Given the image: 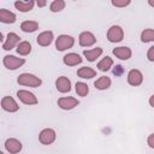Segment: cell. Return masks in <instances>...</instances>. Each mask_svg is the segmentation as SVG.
<instances>
[{"label": "cell", "mask_w": 154, "mask_h": 154, "mask_svg": "<svg viewBox=\"0 0 154 154\" xmlns=\"http://www.w3.org/2000/svg\"><path fill=\"white\" fill-rule=\"evenodd\" d=\"M17 82L20 85H25V87H31V88H37L42 84L41 78H38L37 76L32 75V73H22L18 76Z\"/></svg>", "instance_id": "1"}, {"label": "cell", "mask_w": 154, "mask_h": 154, "mask_svg": "<svg viewBox=\"0 0 154 154\" xmlns=\"http://www.w3.org/2000/svg\"><path fill=\"white\" fill-rule=\"evenodd\" d=\"M75 45V38L70 35H60L55 40V48L58 51H66L69 48H72Z\"/></svg>", "instance_id": "2"}, {"label": "cell", "mask_w": 154, "mask_h": 154, "mask_svg": "<svg viewBox=\"0 0 154 154\" xmlns=\"http://www.w3.org/2000/svg\"><path fill=\"white\" fill-rule=\"evenodd\" d=\"M124 38V30L119 25H112L107 31V40L112 43L120 42Z\"/></svg>", "instance_id": "3"}, {"label": "cell", "mask_w": 154, "mask_h": 154, "mask_svg": "<svg viewBox=\"0 0 154 154\" xmlns=\"http://www.w3.org/2000/svg\"><path fill=\"white\" fill-rule=\"evenodd\" d=\"M2 63L5 67L8 70H17L25 63V60L23 58H17L14 55H5L2 59Z\"/></svg>", "instance_id": "4"}, {"label": "cell", "mask_w": 154, "mask_h": 154, "mask_svg": "<svg viewBox=\"0 0 154 154\" xmlns=\"http://www.w3.org/2000/svg\"><path fill=\"white\" fill-rule=\"evenodd\" d=\"M55 138H57V134H55V131H54L53 129H51V128L43 129V130L40 132V135H38V141H40L42 144H45V146L52 144V143L55 141Z\"/></svg>", "instance_id": "5"}, {"label": "cell", "mask_w": 154, "mask_h": 154, "mask_svg": "<svg viewBox=\"0 0 154 154\" xmlns=\"http://www.w3.org/2000/svg\"><path fill=\"white\" fill-rule=\"evenodd\" d=\"M143 82V75L140 70L137 69H132L129 71L128 73V83L132 87H138L141 85Z\"/></svg>", "instance_id": "6"}, {"label": "cell", "mask_w": 154, "mask_h": 154, "mask_svg": "<svg viewBox=\"0 0 154 154\" xmlns=\"http://www.w3.org/2000/svg\"><path fill=\"white\" fill-rule=\"evenodd\" d=\"M78 103H79V101L72 96H63L58 100V106L61 109H66V111L75 108L76 106H78Z\"/></svg>", "instance_id": "7"}, {"label": "cell", "mask_w": 154, "mask_h": 154, "mask_svg": "<svg viewBox=\"0 0 154 154\" xmlns=\"http://www.w3.org/2000/svg\"><path fill=\"white\" fill-rule=\"evenodd\" d=\"M17 96L25 105H36L38 102L37 97L32 93H30L29 90H18L17 91Z\"/></svg>", "instance_id": "8"}, {"label": "cell", "mask_w": 154, "mask_h": 154, "mask_svg": "<svg viewBox=\"0 0 154 154\" xmlns=\"http://www.w3.org/2000/svg\"><path fill=\"white\" fill-rule=\"evenodd\" d=\"M1 107L4 111L6 112H17L19 109V106L18 103L16 102V100L11 96H4L1 99Z\"/></svg>", "instance_id": "9"}, {"label": "cell", "mask_w": 154, "mask_h": 154, "mask_svg": "<svg viewBox=\"0 0 154 154\" xmlns=\"http://www.w3.org/2000/svg\"><path fill=\"white\" fill-rule=\"evenodd\" d=\"M19 40H20V37L16 32H8L7 37H6V41L2 45V48L5 51H11V49H13L14 47H17L20 43Z\"/></svg>", "instance_id": "10"}, {"label": "cell", "mask_w": 154, "mask_h": 154, "mask_svg": "<svg viewBox=\"0 0 154 154\" xmlns=\"http://www.w3.org/2000/svg\"><path fill=\"white\" fill-rule=\"evenodd\" d=\"M78 41H79V45L82 47H90L96 42V37L90 31H83L79 34Z\"/></svg>", "instance_id": "11"}, {"label": "cell", "mask_w": 154, "mask_h": 154, "mask_svg": "<svg viewBox=\"0 0 154 154\" xmlns=\"http://www.w3.org/2000/svg\"><path fill=\"white\" fill-rule=\"evenodd\" d=\"M5 149L11 154H17L22 150V143L17 138H7L5 141Z\"/></svg>", "instance_id": "12"}, {"label": "cell", "mask_w": 154, "mask_h": 154, "mask_svg": "<svg viewBox=\"0 0 154 154\" xmlns=\"http://www.w3.org/2000/svg\"><path fill=\"white\" fill-rule=\"evenodd\" d=\"M55 87L60 93H69L71 90V81L65 76H60L55 81Z\"/></svg>", "instance_id": "13"}, {"label": "cell", "mask_w": 154, "mask_h": 154, "mask_svg": "<svg viewBox=\"0 0 154 154\" xmlns=\"http://www.w3.org/2000/svg\"><path fill=\"white\" fill-rule=\"evenodd\" d=\"M53 38H54L53 31L47 30V31L41 32V34L37 36V43H38L40 46H42V47H46V46H49V45L53 42Z\"/></svg>", "instance_id": "14"}, {"label": "cell", "mask_w": 154, "mask_h": 154, "mask_svg": "<svg viewBox=\"0 0 154 154\" xmlns=\"http://www.w3.org/2000/svg\"><path fill=\"white\" fill-rule=\"evenodd\" d=\"M113 54L118 58V59H120V60H128V59H130L131 58V49L129 48V47H126V46H122V47H116L114 49H113Z\"/></svg>", "instance_id": "15"}, {"label": "cell", "mask_w": 154, "mask_h": 154, "mask_svg": "<svg viewBox=\"0 0 154 154\" xmlns=\"http://www.w3.org/2000/svg\"><path fill=\"white\" fill-rule=\"evenodd\" d=\"M63 63L67 66H75V65H78L82 63V58L77 53H67L66 55H64Z\"/></svg>", "instance_id": "16"}, {"label": "cell", "mask_w": 154, "mask_h": 154, "mask_svg": "<svg viewBox=\"0 0 154 154\" xmlns=\"http://www.w3.org/2000/svg\"><path fill=\"white\" fill-rule=\"evenodd\" d=\"M17 19L16 14L6 8H1L0 10V22L1 23H5V24H12L14 23Z\"/></svg>", "instance_id": "17"}, {"label": "cell", "mask_w": 154, "mask_h": 154, "mask_svg": "<svg viewBox=\"0 0 154 154\" xmlns=\"http://www.w3.org/2000/svg\"><path fill=\"white\" fill-rule=\"evenodd\" d=\"M77 76L83 78V79H90V78L96 76V71L89 66H83V67H79L77 70Z\"/></svg>", "instance_id": "18"}, {"label": "cell", "mask_w": 154, "mask_h": 154, "mask_svg": "<svg viewBox=\"0 0 154 154\" xmlns=\"http://www.w3.org/2000/svg\"><path fill=\"white\" fill-rule=\"evenodd\" d=\"M34 5H35V1H32V0H29V1H22V0H19V1H16L14 2V7L18 11H20V12H29V11H31L32 7H34Z\"/></svg>", "instance_id": "19"}, {"label": "cell", "mask_w": 154, "mask_h": 154, "mask_svg": "<svg viewBox=\"0 0 154 154\" xmlns=\"http://www.w3.org/2000/svg\"><path fill=\"white\" fill-rule=\"evenodd\" d=\"M84 57L87 58L88 61H95L101 54H102V48L100 47H96V48H93V49H87L83 52Z\"/></svg>", "instance_id": "20"}, {"label": "cell", "mask_w": 154, "mask_h": 154, "mask_svg": "<svg viewBox=\"0 0 154 154\" xmlns=\"http://www.w3.org/2000/svg\"><path fill=\"white\" fill-rule=\"evenodd\" d=\"M94 85L99 90H106L111 87V78L107 77V76H101L100 78H97L94 82Z\"/></svg>", "instance_id": "21"}, {"label": "cell", "mask_w": 154, "mask_h": 154, "mask_svg": "<svg viewBox=\"0 0 154 154\" xmlns=\"http://www.w3.org/2000/svg\"><path fill=\"white\" fill-rule=\"evenodd\" d=\"M20 29L24 32H34L38 29V23L36 20H24L20 24Z\"/></svg>", "instance_id": "22"}, {"label": "cell", "mask_w": 154, "mask_h": 154, "mask_svg": "<svg viewBox=\"0 0 154 154\" xmlns=\"http://www.w3.org/2000/svg\"><path fill=\"white\" fill-rule=\"evenodd\" d=\"M31 52V45L28 41H22L18 46H17V53L20 55H28Z\"/></svg>", "instance_id": "23"}, {"label": "cell", "mask_w": 154, "mask_h": 154, "mask_svg": "<svg viewBox=\"0 0 154 154\" xmlns=\"http://www.w3.org/2000/svg\"><path fill=\"white\" fill-rule=\"evenodd\" d=\"M112 65H113V60H112V58H109V57H105L101 61H99L97 63V69L100 70V71H108L111 67H112Z\"/></svg>", "instance_id": "24"}, {"label": "cell", "mask_w": 154, "mask_h": 154, "mask_svg": "<svg viewBox=\"0 0 154 154\" xmlns=\"http://www.w3.org/2000/svg\"><path fill=\"white\" fill-rule=\"evenodd\" d=\"M141 41L143 43L154 41V29H144L141 32Z\"/></svg>", "instance_id": "25"}, {"label": "cell", "mask_w": 154, "mask_h": 154, "mask_svg": "<svg viewBox=\"0 0 154 154\" xmlns=\"http://www.w3.org/2000/svg\"><path fill=\"white\" fill-rule=\"evenodd\" d=\"M65 5H66V2L64 0H54L51 2L49 10H51V12H60L61 10L65 8Z\"/></svg>", "instance_id": "26"}, {"label": "cell", "mask_w": 154, "mask_h": 154, "mask_svg": "<svg viewBox=\"0 0 154 154\" xmlns=\"http://www.w3.org/2000/svg\"><path fill=\"white\" fill-rule=\"evenodd\" d=\"M76 93L79 96H87L89 93V87L88 84L83 83V82H77L76 83Z\"/></svg>", "instance_id": "27"}, {"label": "cell", "mask_w": 154, "mask_h": 154, "mask_svg": "<svg viewBox=\"0 0 154 154\" xmlns=\"http://www.w3.org/2000/svg\"><path fill=\"white\" fill-rule=\"evenodd\" d=\"M111 4L116 7H125L130 5V0H112Z\"/></svg>", "instance_id": "28"}, {"label": "cell", "mask_w": 154, "mask_h": 154, "mask_svg": "<svg viewBox=\"0 0 154 154\" xmlns=\"http://www.w3.org/2000/svg\"><path fill=\"white\" fill-rule=\"evenodd\" d=\"M147 58H148L149 61H154V46L148 49V52H147Z\"/></svg>", "instance_id": "29"}, {"label": "cell", "mask_w": 154, "mask_h": 154, "mask_svg": "<svg viewBox=\"0 0 154 154\" xmlns=\"http://www.w3.org/2000/svg\"><path fill=\"white\" fill-rule=\"evenodd\" d=\"M147 143H148V146H149L150 148L154 149V134H150V135L148 136V138H147Z\"/></svg>", "instance_id": "30"}, {"label": "cell", "mask_w": 154, "mask_h": 154, "mask_svg": "<svg viewBox=\"0 0 154 154\" xmlns=\"http://www.w3.org/2000/svg\"><path fill=\"white\" fill-rule=\"evenodd\" d=\"M122 72H123V66H120V65H117V66H116V69L113 70V73H114L116 76L122 75Z\"/></svg>", "instance_id": "31"}, {"label": "cell", "mask_w": 154, "mask_h": 154, "mask_svg": "<svg viewBox=\"0 0 154 154\" xmlns=\"http://www.w3.org/2000/svg\"><path fill=\"white\" fill-rule=\"evenodd\" d=\"M36 4H37V6H38V7H43V6H46V5H47V2H46V1H40V0H38V1H36Z\"/></svg>", "instance_id": "32"}, {"label": "cell", "mask_w": 154, "mask_h": 154, "mask_svg": "<svg viewBox=\"0 0 154 154\" xmlns=\"http://www.w3.org/2000/svg\"><path fill=\"white\" fill-rule=\"evenodd\" d=\"M149 105H150V106L154 108V94H153V95L149 97Z\"/></svg>", "instance_id": "33"}, {"label": "cell", "mask_w": 154, "mask_h": 154, "mask_svg": "<svg viewBox=\"0 0 154 154\" xmlns=\"http://www.w3.org/2000/svg\"><path fill=\"white\" fill-rule=\"evenodd\" d=\"M148 5L152 6V7H154V0H148Z\"/></svg>", "instance_id": "34"}, {"label": "cell", "mask_w": 154, "mask_h": 154, "mask_svg": "<svg viewBox=\"0 0 154 154\" xmlns=\"http://www.w3.org/2000/svg\"><path fill=\"white\" fill-rule=\"evenodd\" d=\"M0 154H4V153H2V152H0Z\"/></svg>", "instance_id": "35"}]
</instances>
